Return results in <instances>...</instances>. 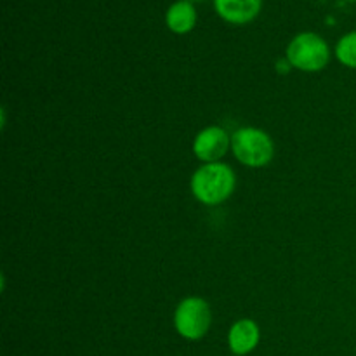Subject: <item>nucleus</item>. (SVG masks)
<instances>
[{"label":"nucleus","instance_id":"6","mask_svg":"<svg viewBox=\"0 0 356 356\" xmlns=\"http://www.w3.org/2000/svg\"><path fill=\"white\" fill-rule=\"evenodd\" d=\"M259 337L261 332L256 322H252V320L249 318L238 320V322L233 323V327L229 329V350H232L236 356L249 355L250 351L256 350V346L259 344Z\"/></svg>","mask_w":356,"mask_h":356},{"label":"nucleus","instance_id":"2","mask_svg":"<svg viewBox=\"0 0 356 356\" xmlns=\"http://www.w3.org/2000/svg\"><path fill=\"white\" fill-rule=\"evenodd\" d=\"M232 149L236 160L249 167H264L275 153L273 141L264 131L252 127L238 129L232 136Z\"/></svg>","mask_w":356,"mask_h":356},{"label":"nucleus","instance_id":"1","mask_svg":"<svg viewBox=\"0 0 356 356\" xmlns=\"http://www.w3.org/2000/svg\"><path fill=\"white\" fill-rule=\"evenodd\" d=\"M235 190V174L225 163L202 165L191 177V191L195 198L205 205L222 204Z\"/></svg>","mask_w":356,"mask_h":356},{"label":"nucleus","instance_id":"10","mask_svg":"<svg viewBox=\"0 0 356 356\" xmlns=\"http://www.w3.org/2000/svg\"><path fill=\"white\" fill-rule=\"evenodd\" d=\"M188 2H202V0H188Z\"/></svg>","mask_w":356,"mask_h":356},{"label":"nucleus","instance_id":"4","mask_svg":"<svg viewBox=\"0 0 356 356\" xmlns=\"http://www.w3.org/2000/svg\"><path fill=\"white\" fill-rule=\"evenodd\" d=\"M211 320V309L204 299L188 298L177 306L174 325L184 339L198 341L207 334Z\"/></svg>","mask_w":356,"mask_h":356},{"label":"nucleus","instance_id":"3","mask_svg":"<svg viewBox=\"0 0 356 356\" xmlns=\"http://www.w3.org/2000/svg\"><path fill=\"white\" fill-rule=\"evenodd\" d=\"M330 59L327 42L316 33H299L287 47V61L301 72H318Z\"/></svg>","mask_w":356,"mask_h":356},{"label":"nucleus","instance_id":"5","mask_svg":"<svg viewBox=\"0 0 356 356\" xmlns=\"http://www.w3.org/2000/svg\"><path fill=\"white\" fill-rule=\"evenodd\" d=\"M229 145H232V138H229L225 129L207 127L195 139L193 152L202 162L214 163L226 155Z\"/></svg>","mask_w":356,"mask_h":356},{"label":"nucleus","instance_id":"7","mask_svg":"<svg viewBox=\"0 0 356 356\" xmlns=\"http://www.w3.org/2000/svg\"><path fill=\"white\" fill-rule=\"evenodd\" d=\"M219 16L232 24L250 23L261 10V0H214Z\"/></svg>","mask_w":356,"mask_h":356},{"label":"nucleus","instance_id":"8","mask_svg":"<svg viewBox=\"0 0 356 356\" xmlns=\"http://www.w3.org/2000/svg\"><path fill=\"white\" fill-rule=\"evenodd\" d=\"M165 23L170 31L174 33H188L197 24V10H195L193 3L188 0H177L172 6L167 9Z\"/></svg>","mask_w":356,"mask_h":356},{"label":"nucleus","instance_id":"9","mask_svg":"<svg viewBox=\"0 0 356 356\" xmlns=\"http://www.w3.org/2000/svg\"><path fill=\"white\" fill-rule=\"evenodd\" d=\"M336 56L344 66L356 68V31L344 35L336 45Z\"/></svg>","mask_w":356,"mask_h":356}]
</instances>
